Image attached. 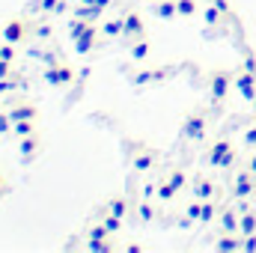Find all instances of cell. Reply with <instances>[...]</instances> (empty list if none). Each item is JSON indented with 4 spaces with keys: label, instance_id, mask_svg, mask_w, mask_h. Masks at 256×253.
<instances>
[{
    "label": "cell",
    "instance_id": "obj_1",
    "mask_svg": "<svg viewBox=\"0 0 256 253\" xmlns=\"http://www.w3.org/2000/svg\"><path fill=\"white\" fill-rule=\"evenodd\" d=\"M212 164L214 167H230L232 161H236V152H232V146L226 143V140H220V143H214V149H212Z\"/></svg>",
    "mask_w": 256,
    "mask_h": 253
},
{
    "label": "cell",
    "instance_id": "obj_2",
    "mask_svg": "<svg viewBox=\"0 0 256 253\" xmlns=\"http://www.w3.org/2000/svg\"><path fill=\"white\" fill-rule=\"evenodd\" d=\"M45 78H48V84H57V86H68V84L74 80V72H72L68 66H51Z\"/></svg>",
    "mask_w": 256,
    "mask_h": 253
},
{
    "label": "cell",
    "instance_id": "obj_3",
    "mask_svg": "<svg viewBox=\"0 0 256 253\" xmlns=\"http://www.w3.org/2000/svg\"><path fill=\"white\" fill-rule=\"evenodd\" d=\"M226 92H230V74L218 72V74L212 78V102H224Z\"/></svg>",
    "mask_w": 256,
    "mask_h": 253
},
{
    "label": "cell",
    "instance_id": "obj_4",
    "mask_svg": "<svg viewBox=\"0 0 256 253\" xmlns=\"http://www.w3.org/2000/svg\"><path fill=\"white\" fill-rule=\"evenodd\" d=\"M238 90H242V96H244V98L256 102V74H254V72H248V68H244V72L238 74Z\"/></svg>",
    "mask_w": 256,
    "mask_h": 253
},
{
    "label": "cell",
    "instance_id": "obj_5",
    "mask_svg": "<svg viewBox=\"0 0 256 253\" xmlns=\"http://www.w3.org/2000/svg\"><path fill=\"white\" fill-rule=\"evenodd\" d=\"M74 42H78V51H80V54H90V51H92V45H96V27L90 24L80 36H74Z\"/></svg>",
    "mask_w": 256,
    "mask_h": 253
},
{
    "label": "cell",
    "instance_id": "obj_6",
    "mask_svg": "<svg viewBox=\"0 0 256 253\" xmlns=\"http://www.w3.org/2000/svg\"><path fill=\"white\" fill-rule=\"evenodd\" d=\"M143 33H146V27H143V18H140L137 12L126 15V36H128V39H134V36H143Z\"/></svg>",
    "mask_w": 256,
    "mask_h": 253
},
{
    "label": "cell",
    "instance_id": "obj_7",
    "mask_svg": "<svg viewBox=\"0 0 256 253\" xmlns=\"http://www.w3.org/2000/svg\"><path fill=\"white\" fill-rule=\"evenodd\" d=\"M254 190H256V182L250 179V173H238L236 176V194L238 196H250Z\"/></svg>",
    "mask_w": 256,
    "mask_h": 253
},
{
    "label": "cell",
    "instance_id": "obj_8",
    "mask_svg": "<svg viewBox=\"0 0 256 253\" xmlns=\"http://www.w3.org/2000/svg\"><path fill=\"white\" fill-rule=\"evenodd\" d=\"M188 214H191L194 220H202V224H206V220H212V218H214V206H212V202L191 206V208H188Z\"/></svg>",
    "mask_w": 256,
    "mask_h": 253
},
{
    "label": "cell",
    "instance_id": "obj_9",
    "mask_svg": "<svg viewBox=\"0 0 256 253\" xmlns=\"http://www.w3.org/2000/svg\"><path fill=\"white\" fill-rule=\"evenodd\" d=\"M3 36H6V42L18 45V42H21V36H24V21H9V24H6V30H3Z\"/></svg>",
    "mask_w": 256,
    "mask_h": 253
},
{
    "label": "cell",
    "instance_id": "obj_10",
    "mask_svg": "<svg viewBox=\"0 0 256 253\" xmlns=\"http://www.w3.org/2000/svg\"><path fill=\"white\" fill-rule=\"evenodd\" d=\"M104 212H110V214H116V218H126L128 202L122 200V196H114V200H108V202H104Z\"/></svg>",
    "mask_w": 256,
    "mask_h": 253
},
{
    "label": "cell",
    "instance_id": "obj_11",
    "mask_svg": "<svg viewBox=\"0 0 256 253\" xmlns=\"http://www.w3.org/2000/svg\"><path fill=\"white\" fill-rule=\"evenodd\" d=\"M9 116H12V122H15V120H36V110H33L30 104H15V108L9 110Z\"/></svg>",
    "mask_w": 256,
    "mask_h": 253
},
{
    "label": "cell",
    "instance_id": "obj_12",
    "mask_svg": "<svg viewBox=\"0 0 256 253\" xmlns=\"http://www.w3.org/2000/svg\"><path fill=\"white\" fill-rule=\"evenodd\" d=\"M12 128H15V134H18V137H30V134H33V128H36V120H15Z\"/></svg>",
    "mask_w": 256,
    "mask_h": 253
},
{
    "label": "cell",
    "instance_id": "obj_13",
    "mask_svg": "<svg viewBox=\"0 0 256 253\" xmlns=\"http://www.w3.org/2000/svg\"><path fill=\"white\" fill-rule=\"evenodd\" d=\"M155 158H158L155 152H149V149H143V155H140V158H134V167H137V170H149V167L155 164Z\"/></svg>",
    "mask_w": 256,
    "mask_h": 253
},
{
    "label": "cell",
    "instance_id": "obj_14",
    "mask_svg": "<svg viewBox=\"0 0 256 253\" xmlns=\"http://www.w3.org/2000/svg\"><path fill=\"white\" fill-rule=\"evenodd\" d=\"M202 131H206L202 116H191V122H188V128H185V134H188V137H202Z\"/></svg>",
    "mask_w": 256,
    "mask_h": 253
},
{
    "label": "cell",
    "instance_id": "obj_15",
    "mask_svg": "<svg viewBox=\"0 0 256 253\" xmlns=\"http://www.w3.org/2000/svg\"><path fill=\"white\" fill-rule=\"evenodd\" d=\"M161 18H173L176 12H179V6H176V0H164V3H158V9H155Z\"/></svg>",
    "mask_w": 256,
    "mask_h": 253
},
{
    "label": "cell",
    "instance_id": "obj_16",
    "mask_svg": "<svg viewBox=\"0 0 256 253\" xmlns=\"http://www.w3.org/2000/svg\"><path fill=\"white\" fill-rule=\"evenodd\" d=\"M238 226H242V232H244V236H254V232H256V214H242Z\"/></svg>",
    "mask_w": 256,
    "mask_h": 253
},
{
    "label": "cell",
    "instance_id": "obj_17",
    "mask_svg": "<svg viewBox=\"0 0 256 253\" xmlns=\"http://www.w3.org/2000/svg\"><path fill=\"white\" fill-rule=\"evenodd\" d=\"M194 194H196V200H208V196L214 194V185H212V182H196Z\"/></svg>",
    "mask_w": 256,
    "mask_h": 253
},
{
    "label": "cell",
    "instance_id": "obj_18",
    "mask_svg": "<svg viewBox=\"0 0 256 253\" xmlns=\"http://www.w3.org/2000/svg\"><path fill=\"white\" fill-rule=\"evenodd\" d=\"M104 33H108V36H120V33H126V21H108V24H104Z\"/></svg>",
    "mask_w": 256,
    "mask_h": 253
},
{
    "label": "cell",
    "instance_id": "obj_19",
    "mask_svg": "<svg viewBox=\"0 0 256 253\" xmlns=\"http://www.w3.org/2000/svg\"><path fill=\"white\" fill-rule=\"evenodd\" d=\"M176 185H173V182H164V185H161V188H158V196H161V200H173V196H176Z\"/></svg>",
    "mask_w": 256,
    "mask_h": 253
},
{
    "label": "cell",
    "instance_id": "obj_20",
    "mask_svg": "<svg viewBox=\"0 0 256 253\" xmlns=\"http://www.w3.org/2000/svg\"><path fill=\"white\" fill-rule=\"evenodd\" d=\"M176 6H179V15H194V9H196L194 0H176Z\"/></svg>",
    "mask_w": 256,
    "mask_h": 253
},
{
    "label": "cell",
    "instance_id": "obj_21",
    "mask_svg": "<svg viewBox=\"0 0 256 253\" xmlns=\"http://www.w3.org/2000/svg\"><path fill=\"white\" fill-rule=\"evenodd\" d=\"M146 54H149V45H146V42H137V45L131 48V57H134V60H143Z\"/></svg>",
    "mask_w": 256,
    "mask_h": 253
},
{
    "label": "cell",
    "instance_id": "obj_22",
    "mask_svg": "<svg viewBox=\"0 0 256 253\" xmlns=\"http://www.w3.org/2000/svg\"><path fill=\"white\" fill-rule=\"evenodd\" d=\"M21 152H24V158H30V152H36V137H24L21 140Z\"/></svg>",
    "mask_w": 256,
    "mask_h": 253
},
{
    "label": "cell",
    "instance_id": "obj_23",
    "mask_svg": "<svg viewBox=\"0 0 256 253\" xmlns=\"http://www.w3.org/2000/svg\"><path fill=\"white\" fill-rule=\"evenodd\" d=\"M120 220H122V218H116V214H110V212H104V226H108L110 232H116V230H120Z\"/></svg>",
    "mask_w": 256,
    "mask_h": 253
},
{
    "label": "cell",
    "instance_id": "obj_24",
    "mask_svg": "<svg viewBox=\"0 0 256 253\" xmlns=\"http://www.w3.org/2000/svg\"><path fill=\"white\" fill-rule=\"evenodd\" d=\"M224 226H226L230 232L238 226V218H236V212H224Z\"/></svg>",
    "mask_w": 256,
    "mask_h": 253
},
{
    "label": "cell",
    "instance_id": "obj_25",
    "mask_svg": "<svg viewBox=\"0 0 256 253\" xmlns=\"http://www.w3.org/2000/svg\"><path fill=\"white\" fill-rule=\"evenodd\" d=\"M0 57H3L6 63H12V57H15V48H12V42H6V45L0 48Z\"/></svg>",
    "mask_w": 256,
    "mask_h": 253
},
{
    "label": "cell",
    "instance_id": "obj_26",
    "mask_svg": "<svg viewBox=\"0 0 256 253\" xmlns=\"http://www.w3.org/2000/svg\"><path fill=\"white\" fill-rule=\"evenodd\" d=\"M170 182H173L176 188H182V185H185V173H182V170H176V173H170Z\"/></svg>",
    "mask_w": 256,
    "mask_h": 253
},
{
    "label": "cell",
    "instance_id": "obj_27",
    "mask_svg": "<svg viewBox=\"0 0 256 253\" xmlns=\"http://www.w3.org/2000/svg\"><path fill=\"white\" fill-rule=\"evenodd\" d=\"M218 248H220V250H236V248H238V242H232V238H220V242H218Z\"/></svg>",
    "mask_w": 256,
    "mask_h": 253
},
{
    "label": "cell",
    "instance_id": "obj_28",
    "mask_svg": "<svg viewBox=\"0 0 256 253\" xmlns=\"http://www.w3.org/2000/svg\"><path fill=\"white\" fill-rule=\"evenodd\" d=\"M244 143H248V146H256V126L244 131Z\"/></svg>",
    "mask_w": 256,
    "mask_h": 253
},
{
    "label": "cell",
    "instance_id": "obj_29",
    "mask_svg": "<svg viewBox=\"0 0 256 253\" xmlns=\"http://www.w3.org/2000/svg\"><path fill=\"white\" fill-rule=\"evenodd\" d=\"M218 18H220V9H218V6H214V9H208V12H206V21H208V24H214V21H218Z\"/></svg>",
    "mask_w": 256,
    "mask_h": 253
},
{
    "label": "cell",
    "instance_id": "obj_30",
    "mask_svg": "<svg viewBox=\"0 0 256 253\" xmlns=\"http://www.w3.org/2000/svg\"><path fill=\"white\" fill-rule=\"evenodd\" d=\"M137 212H140V218H143V220H149V218H152V208H149V206H146V202H143V206H140V208H137Z\"/></svg>",
    "mask_w": 256,
    "mask_h": 253
},
{
    "label": "cell",
    "instance_id": "obj_31",
    "mask_svg": "<svg viewBox=\"0 0 256 253\" xmlns=\"http://www.w3.org/2000/svg\"><path fill=\"white\" fill-rule=\"evenodd\" d=\"M244 248H248V250H256V232H254V236H248V238H244Z\"/></svg>",
    "mask_w": 256,
    "mask_h": 253
},
{
    "label": "cell",
    "instance_id": "obj_32",
    "mask_svg": "<svg viewBox=\"0 0 256 253\" xmlns=\"http://www.w3.org/2000/svg\"><path fill=\"white\" fill-rule=\"evenodd\" d=\"M0 78H9V63L0 57Z\"/></svg>",
    "mask_w": 256,
    "mask_h": 253
},
{
    "label": "cell",
    "instance_id": "obj_33",
    "mask_svg": "<svg viewBox=\"0 0 256 253\" xmlns=\"http://www.w3.org/2000/svg\"><path fill=\"white\" fill-rule=\"evenodd\" d=\"M48 33H51V30H48L45 24H39V27H36V36H48Z\"/></svg>",
    "mask_w": 256,
    "mask_h": 253
},
{
    "label": "cell",
    "instance_id": "obj_34",
    "mask_svg": "<svg viewBox=\"0 0 256 253\" xmlns=\"http://www.w3.org/2000/svg\"><path fill=\"white\" fill-rule=\"evenodd\" d=\"M214 6H218L220 12H226V0H214Z\"/></svg>",
    "mask_w": 256,
    "mask_h": 253
},
{
    "label": "cell",
    "instance_id": "obj_35",
    "mask_svg": "<svg viewBox=\"0 0 256 253\" xmlns=\"http://www.w3.org/2000/svg\"><path fill=\"white\" fill-rule=\"evenodd\" d=\"M92 3H96V6H98V9H102V6H108V3H110V0H92Z\"/></svg>",
    "mask_w": 256,
    "mask_h": 253
},
{
    "label": "cell",
    "instance_id": "obj_36",
    "mask_svg": "<svg viewBox=\"0 0 256 253\" xmlns=\"http://www.w3.org/2000/svg\"><path fill=\"white\" fill-rule=\"evenodd\" d=\"M250 173H256V155H254V161H250V167H248Z\"/></svg>",
    "mask_w": 256,
    "mask_h": 253
}]
</instances>
